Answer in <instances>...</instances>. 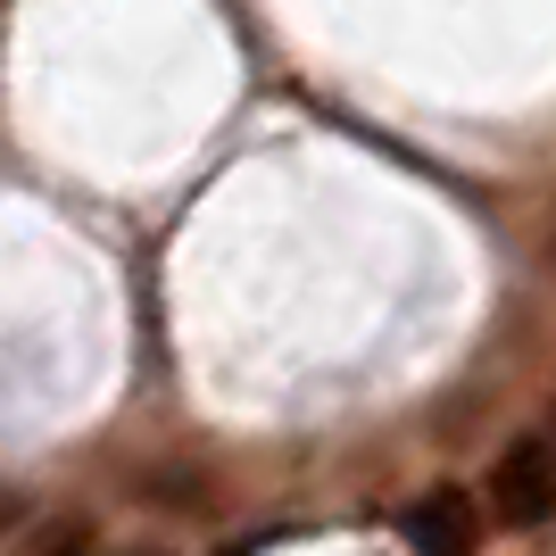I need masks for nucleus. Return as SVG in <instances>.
<instances>
[{
  "label": "nucleus",
  "instance_id": "f257e3e1",
  "mask_svg": "<svg viewBox=\"0 0 556 556\" xmlns=\"http://www.w3.org/2000/svg\"><path fill=\"white\" fill-rule=\"evenodd\" d=\"M490 507H498V523H515V532L548 523L556 515V448L548 441H515L507 457L490 465Z\"/></svg>",
  "mask_w": 556,
  "mask_h": 556
},
{
  "label": "nucleus",
  "instance_id": "f03ea898",
  "mask_svg": "<svg viewBox=\"0 0 556 556\" xmlns=\"http://www.w3.org/2000/svg\"><path fill=\"white\" fill-rule=\"evenodd\" d=\"M399 523H407V548L416 556H473L482 548V515H473L465 490H424Z\"/></svg>",
  "mask_w": 556,
  "mask_h": 556
},
{
  "label": "nucleus",
  "instance_id": "7ed1b4c3",
  "mask_svg": "<svg viewBox=\"0 0 556 556\" xmlns=\"http://www.w3.org/2000/svg\"><path fill=\"white\" fill-rule=\"evenodd\" d=\"M25 556H100V532L84 523V515H59V523L34 532V548H25Z\"/></svg>",
  "mask_w": 556,
  "mask_h": 556
},
{
  "label": "nucleus",
  "instance_id": "20e7f679",
  "mask_svg": "<svg viewBox=\"0 0 556 556\" xmlns=\"http://www.w3.org/2000/svg\"><path fill=\"white\" fill-rule=\"evenodd\" d=\"M0 523H9V498H0Z\"/></svg>",
  "mask_w": 556,
  "mask_h": 556
}]
</instances>
